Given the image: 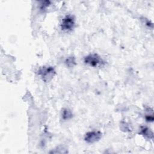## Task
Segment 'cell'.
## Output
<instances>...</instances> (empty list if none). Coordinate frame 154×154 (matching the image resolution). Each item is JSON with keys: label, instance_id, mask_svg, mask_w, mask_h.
Masks as SVG:
<instances>
[{"label": "cell", "instance_id": "1", "mask_svg": "<svg viewBox=\"0 0 154 154\" xmlns=\"http://www.w3.org/2000/svg\"><path fill=\"white\" fill-rule=\"evenodd\" d=\"M56 72L52 66H43L38 70V75L46 82H49L54 77Z\"/></svg>", "mask_w": 154, "mask_h": 154}, {"label": "cell", "instance_id": "2", "mask_svg": "<svg viewBox=\"0 0 154 154\" xmlns=\"http://www.w3.org/2000/svg\"><path fill=\"white\" fill-rule=\"evenodd\" d=\"M84 63L93 67L102 66L105 64L103 60L97 54H90L85 57L84 59Z\"/></svg>", "mask_w": 154, "mask_h": 154}, {"label": "cell", "instance_id": "3", "mask_svg": "<svg viewBox=\"0 0 154 154\" xmlns=\"http://www.w3.org/2000/svg\"><path fill=\"white\" fill-rule=\"evenodd\" d=\"M75 20L71 15H66L61 20L60 26L63 31H70L74 28Z\"/></svg>", "mask_w": 154, "mask_h": 154}, {"label": "cell", "instance_id": "4", "mask_svg": "<svg viewBox=\"0 0 154 154\" xmlns=\"http://www.w3.org/2000/svg\"><path fill=\"white\" fill-rule=\"evenodd\" d=\"M102 137V133L99 131L87 132L84 136V140L87 143H94L98 141Z\"/></svg>", "mask_w": 154, "mask_h": 154}, {"label": "cell", "instance_id": "5", "mask_svg": "<svg viewBox=\"0 0 154 154\" xmlns=\"http://www.w3.org/2000/svg\"><path fill=\"white\" fill-rule=\"evenodd\" d=\"M73 117L72 112L69 108H64L61 112V118L64 120H68Z\"/></svg>", "mask_w": 154, "mask_h": 154}, {"label": "cell", "instance_id": "6", "mask_svg": "<svg viewBox=\"0 0 154 154\" xmlns=\"http://www.w3.org/2000/svg\"><path fill=\"white\" fill-rule=\"evenodd\" d=\"M140 134L143 135L144 137L149 138V139H152L153 137L152 131L147 127H142L141 128Z\"/></svg>", "mask_w": 154, "mask_h": 154}, {"label": "cell", "instance_id": "7", "mask_svg": "<svg viewBox=\"0 0 154 154\" xmlns=\"http://www.w3.org/2000/svg\"><path fill=\"white\" fill-rule=\"evenodd\" d=\"M65 63L69 67H73L75 64H76V61H75V58L73 57H70L67 58L66 61H65Z\"/></svg>", "mask_w": 154, "mask_h": 154}, {"label": "cell", "instance_id": "8", "mask_svg": "<svg viewBox=\"0 0 154 154\" xmlns=\"http://www.w3.org/2000/svg\"><path fill=\"white\" fill-rule=\"evenodd\" d=\"M146 119L147 122H153V117L152 115H147L146 117Z\"/></svg>", "mask_w": 154, "mask_h": 154}]
</instances>
